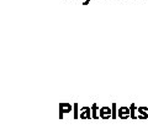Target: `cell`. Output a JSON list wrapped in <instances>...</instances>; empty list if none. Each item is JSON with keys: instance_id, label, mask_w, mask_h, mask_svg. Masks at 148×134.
Returning <instances> with one entry per match:
<instances>
[{"instance_id": "cell-11", "label": "cell", "mask_w": 148, "mask_h": 134, "mask_svg": "<svg viewBox=\"0 0 148 134\" xmlns=\"http://www.w3.org/2000/svg\"><path fill=\"white\" fill-rule=\"evenodd\" d=\"M130 1H131V0H130Z\"/></svg>"}, {"instance_id": "cell-8", "label": "cell", "mask_w": 148, "mask_h": 134, "mask_svg": "<svg viewBox=\"0 0 148 134\" xmlns=\"http://www.w3.org/2000/svg\"><path fill=\"white\" fill-rule=\"evenodd\" d=\"M74 118L78 119L79 118V113H78V103H74Z\"/></svg>"}, {"instance_id": "cell-3", "label": "cell", "mask_w": 148, "mask_h": 134, "mask_svg": "<svg viewBox=\"0 0 148 134\" xmlns=\"http://www.w3.org/2000/svg\"><path fill=\"white\" fill-rule=\"evenodd\" d=\"M117 115L120 119H127L128 117H131V109H130V107H126V106L120 107L117 110Z\"/></svg>"}, {"instance_id": "cell-6", "label": "cell", "mask_w": 148, "mask_h": 134, "mask_svg": "<svg viewBox=\"0 0 148 134\" xmlns=\"http://www.w3.org/2000/svg\"><path fill=\"white\" fill-rule=\"evenodd\" d=\"M91 114H92V118L94 119H98L100 115H99V110H98V104L94 103L91 106Z\"/></svg>"}, {"instance_id": "cell-2", "label": "cell", "mask_w": 148, "mask_h": 134, "mask_svg": "<svg viewBox=\"0 0 148 134\" xmlns=\"http://www.w3.org/2000/svg\"><path fill=\"white\" fill-rule=\"evenodd\" d=\"M73 108H74V106H72L71 103H66V102L59 103V118H63V114L64 113L72 112Z\"/></svg>"}, {"instance_id": "cell-10", "label": "cell", "mask_w": 148, "mask_h": 134, "mask_svg": "<svg viewBox=\"0 0 148 134\" xmlns=\"http://www.w3.org/2000/svg\"><path fill=\"white\" fill-rule=\"evenodd\" d=\"M89 3H90V0H85V1L83 3V5H88V4H89Z\"/></svg>"}, {"instance_id": "cell-7", "label": "cell", "mask_w": 148, "mask_h": 134, "mask_svg": "<svg viewBox=\"0 0 148 134\" xmlns=\"http://www.w3.org/2000/svg\"><path fill=\"white\" fill-rule=\"evenodd\" d=\"M130 109H131V118H132V119H136V118H137V114H136L137 107H136V104L132 103L131 106H130Z\"/></svg>"}, {"instance_id": "cell-4", "label": "cell", "mask_w": 148, "mask_h": 134, "mask_svg": "<svg viewBox=\"0 0 148 134\" xmlns=\"http://www.w3.org/2000/svg\"><path fill=\"white\" fill-rule=\"evenodd\" d=\"M79 117H80L82 119H90V118H92L91 107H83V108L80 109Z\"/></svg>"}, {"instance_id": "cell-9", "label": "cell", "mask_w": 148, "mask_h": 134, "mask_svg": "<svg viewBox=\"0 0 148 134\" xmlns=\"http://www.w3.org/2000/svg\"><path fill=\"white\" fill-rule=\"evenodd\" d=\"M117 113H116V103H112V118H116Z\"/></svg>"}, {"instance_id": "cell-1", "label": "cell", "mask_w": 148, "mask_h": 134, "mask_svg": "<svg viewBox=\"0 0 148 134\" xmlns=\"http://www.w3.org/2000/svg\"><path fill=\"white\" fill-rule=\"evenodd\" d=\"M99 115H100V118H103V119H110V118H112V108L108 107V106H105V107H101L100 110H99Z\"/></svg>"}, {"instance_id": "cell-5", "label": "cell", "mask_w": 148, "mask_h": 134, "mask_svg": "<svg viewBox=\"0 0 148 134\" xmlns=\"http://www.w3.org/2000/svg\"><path fill=\"white\" fill-rule=\"evenodd\" d=\"M137 112H138V118H141V119L148 118V108L147 107H138Z\"/></svg>"}]
</instances>
